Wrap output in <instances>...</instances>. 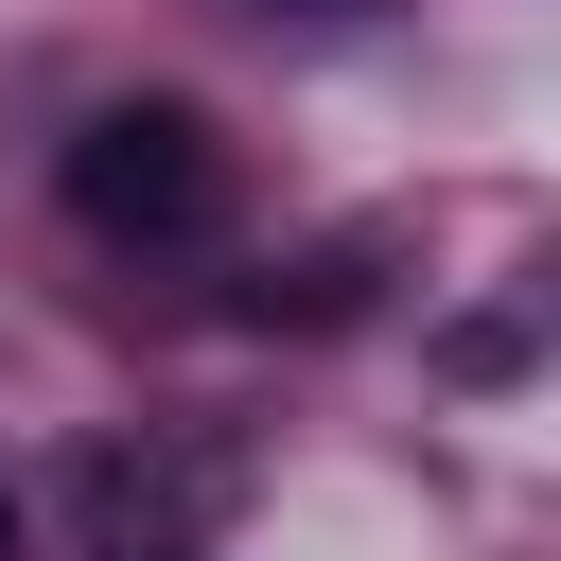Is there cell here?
Returning a JSON list of instances; mask_svg holds the SVG:
<instances>
[{"mask_svg": "<svg viewBox=\"0 0 561 561\" xmlns=\"http://www.w3.org/2000/svg\"><path fill=\"white\" fill-rule=\"evenodd\" d=\"M53 193H70V228H88V245H210V228H228V140H210V105L123 88V105H88V123H70Z\"/></svg>", "mask_w": 561, "mask_h": 561, "instance_id": "obj_1", "label": "cell"}, {"mask_svg": "<svg viewBox=\"0 0 561 561\" xmlns=\"http://www.w3.org/2000/svg\"><path fill=\"white\" fill-rule=\"evenodd\" d=\"M0 561H18V491H0Z\"/></svg>", "mask_w": 561, "mask_h": 561, "instance_id": "obj_2", "label": "cell"}, {"mask_svg": "<svg viewBox=\"0 0 561 561\" xmlns=\"http://www.w3.org/2000/svg\"><path fill=\"white\" fill-rule=\"evenodd\" d=\"M280 18H351V0H280Z\"/></svg>", "mask_w": 561, "mask_h": 561, "instance_id": "obj_3", "label": "cell"}]
</instances>
